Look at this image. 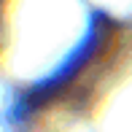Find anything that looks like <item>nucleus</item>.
Returning <instances> with one entry per match:
<instances>
[{"instance_id":"1","label":"nucleus","mask_w":132,"mask_h":132,"mask_svg":"<svg viewBox=\"0 0 132 132\" xmlns=\"http://www.w3.org/2000/svg\"><path fill=\"white\" fill-rule=\"evenodd\" d=\"M3 3H5V0H0V8H3Z\"/></svg>"}]
</instances>
